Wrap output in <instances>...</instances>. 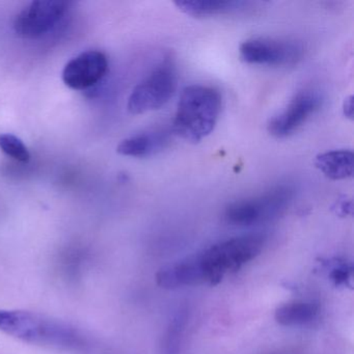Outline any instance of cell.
Masks as SVG:
<instances>
[{"mask_svg": "<svg viewBox=\"0 0 354 354\" xmlns=\"http://www.w3.org/2000/svg\"><path fill=\"white\" fill-rule=\"evenodd\" d=\"M0 331L50 349L78 350L86 346V337L73 325L30 310L0 308Z\"/></svg>", "mask_w": 354, "mask_h": 354, "instance_id": "6da1fadb", "label": "cell"}, {"mask_svg": "<svg viewBox=\"0 0 354 354\" xmlns=\"http://www.w3.org/2000/svg\"><path fill=\"white\" fill-rule=\"evenodd\" d=\"M263 234H248L223 240L190 256L198 286H216L256 259L264 248Z\"/></svg>", "mask_w": 354, "mask_h": 354, "instance_id": "7a4b0ae2", "label": "cell"}, {"mask_svg": "<svg viewBox=\"0 0 354 354\" xmlns=\"http://www.w3.org/2000/svg\"><path fill=\"white\" fill-rule=\"evenodd\" d=\"M221 93L212 86L194 84L182 91L171 131L192 142L210 136L221 111Z\"/></svg>", "mask_w": 354, "mask_h": 354, "instance_id": "3957f363", "label": "cell"}, {"mask_svg": "<svg viewBox=\"0 0 354 354\" xmlns=\"http://www.w3.org/2000/svg\"><path fill=\"white\" fill-rule=\"evenodd\" d=\"M294 189L290 185H275L252 198L227 205L223 213L225 221L237 227H250L266 223L285 212L291 204Z\"/></svg>", "mask_w": 354, "mask_h": 354, "instance_id": "277c9868", "label": "cell"}, {"mask_svg": "<svg viewBox=\"0 0 354 354\" xmlns=\"http://www.w3.org/2000/svg\"><path fill=\"white\" fill-rule=\"evenodd\" d=\"M177 82L175 66L165 59L133 88L128 98V111L142 115L160 109L175 94Z\"/></svg>", "mask_w": 354, "mask_h": 354, "instance_id": "5b68a950", "label": "cell"}, {"mask_svg": "<svg viewBox=\"0 0 354 354\" xmlns=\"http://www.w3.org/2000/svg\"><path fill=\"white\" fill-rule=\"evenodd\" d=\"M301 43L289 39L252 38L239 47V57L248 65L290 67L304 57Z\"/></svg>", "mask_w": 354, "mask_h": 354, "instance_id": "8992f818", "label": "cell"}, {"mask_svg": "<svg viewBox=\"0 0 354 354\" xmlns=\"http://www.w3.org/2000/svg\"><path fill=\"white\" fill-rule=\"evenodd\" d=\"M69 3L61 0H38L26 6L14 20L15 34L22 39L36 40L53 32L69 10Z\"/></svg>", "mask_w": 354, "mask_h": 354, "instance_id": "52a82bcc", "label": "cell"}, {"mask_svg": "<svg viewBox=\"0 0 354 354\" xmlns=\"http://www.w3.org/2000/svg\"><path fill=\"white\" fill-rule=\"evenodd\" d=\"M322 104L319 93L304 90L297 93L289 104L279 115L273 117L267 125V130L277 138H286L297 132Z\"/></svg>", "mask_w": 354, "mask_h": 354, "instance_id": "ba28073f", "label": "cell"}, {"mask_svg": "<svg viewBox=\"0 0 354 354\" xmlns=\"http://www.w3.org/2000/svg\"><path fill=\"white\" fill-rule=\"evenodd\" d=\"M109 71V59L101 51L80 53L66 64L62 78L68 88L84 91L98 84Z\"/></svg>", "mask_w": 354, "mask_h": 354, "instance_id": "9c48e42d", "label": "cell"}, {"mask_svg": "<svg viewBox=\"0 0 354 354\" xmlns=\"http://www.w3.org/2000/svg\"><path fill=\"white\" fill-rule=\"evenodd\" d=\"M171 129L151 130L129 136L120 142L117 152L122 156L146 158L165 150L171 140ZM174 134V133H173Z\"/></svg>", "mask_w": 354, "mask_h": 354, "instance_id": "30bf717a", "label": "cell"}, {"mask_svg": "<svg viewBox=\"0 0 354 354\" xmlns=\"http://www.w3.org/2000/svg\"><path fill=\"white\" fill-rule=\"evenodd\" d=\"M248 5L244 1L234 0H181L175 3L180 11L194 18L227 15L242 11Z\"/></svg>", "mask_w": 354, "mask_h": 354, "instance_id": "8fae6325", "label": "cell"}, {"mask_svg": "<svg viewBox=\"0 0 354 354\" xmlns=\"http://www.w3.org/2000/svg\"><path fill=\"white\" fill-rule=\"evenodd\" d=\"M315 165L325 177L333 181L349 179L353 176V152L342 149L321 153L315 159Z\"/></svg>", "mask_w": 354, "mask_h": 354, "instance_id": "7c38bea8", "label": "cell"}, {"mask_svg": "<svg viewBox=\"0 0 354 354\" xmlns=\"http://www.w3.org/2000/svg\"><path fill=\"white\" fill-rule=\"evenodd\" d=\"M320 306L313 301L293 300L286 302L275 310L274 319L281 326H302L318 317Z\"/></svg>", "mask_w": 354, "mask_h": 354, "instance_id": "4fadbf2b", "label": "cell"}, {"mask_svg": "<svg viewBox=\"0 0 354 354\" xmlns=\"http://www.w3.org/2000/svg\"><path fill=\"white\" fill-rule=\"evenodd\" d=\"M188 320L187 308H181L174 313L163 333L159 354H182Z\"/></svg>", "mask_w": 354, "mask_h": 354, "instance_id": "5bb4252c", "label": "cell"}, {"mask_svg": "<svg viewBox=\"0 0 354 354\" xmlns=\"http://www.w3.org/2000/svg\"><path fill=\"white\" fill-rule=\"evenodd\" d=\"M0 150L18 162L26 163L30 161V153L28 147L14 134H0Z\"/></svg>", "mask_w": 354, "mask_h": 354, "instance_id": "9a60e30c", "label": "cell"}, {"mask_svg": "<svg viewBox=\"0 0 354 354\" xmlns=\"http://www.w3.org/2000/svg\"><path fill=\"white\" fill-rule=\"evenodd\" d=\"M329 279L335 286H348L352 279V266L344 261H337L331 266Z\"/></svg>", "mask_w": 354, "mask_h": 354, "instance_id": "2e32d148", "label": "cell"}, {"mask_svg": "<svg viewBox=\"0 0 354 354\" xmlns=\"http://www.w3.org/2000/svg\"><path fill=\"white\" fill-rule=\"evenodd\" d=\"M344 115L348 119H353V97L349 96L345 99L343 105Z\"/></svg>", "mask_w": 354, "mask_h": 354, "instance_id": "e0dca14e", "label": "cell"}]
</instances>
